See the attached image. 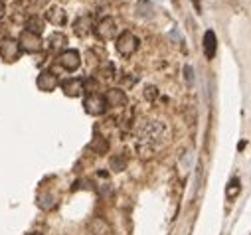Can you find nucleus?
Listing matches in <instances>:
<instances>
[{"mask_svg":"<svg viewBox=\"0 0 251 235\" xmlns=\"http://www.w3.org/2000/svg\"><path fill=\"white\" fill-rule=\"evenodd\" d=\"M4 14H6V6H4L2 0H0V18H4Z\"/></svg>","mask_w":251,"mask_h":235,"instance_id":"22","label":"nucleus"},{"mask_svg":"<svg viewBox=\"0 0 251 235\" xmlns=\"http://www.w3.org/2000/svg\"><path fill=\"white\" fill-rule=\"evenodd\" d=\"M89 150H93L95 154H107L109 152V141L105 137H95L89 142Z\"/></svg>","mask_w":251,"mask_h":235,"instance_id":"16","label":"nucleus"},{"mask_svg":"<svg viewBox=\"0 0 251 235\" xmlns=\"http://www.w3.org/2000/svg\"><path fill=\"white\" fill-rule=\"evenodd\" d=\"M93 30V22H91V18L89 16H79L75 22H74V32L79 36V38H83V36H89V32Z\"/></svg>","mask_w":251,"mask_h":235,"instance_id":"13","label":"nucleus"},{"mask_svg":"<svg viewBox=\"0 0 251 235\" xmlns=\"http://www.w3.org/2000/svg\"><path fill=\"white\" fill-rule=\"evenodd\" d=\"M87 229H89L91 235H109V225H107V221L101 219V217L91 219L89 225H87Z\"/></svg>","mask_w":251,"mask_h":235,"instance_id":"15","label":"nucleus"},{"mask_svg":"<svg viewBox=\"0 0 251 235\" xmlns=\"http://www.w3.org/2000/svg\"><path fill=\"white\" fill-rule=\"evenodd\" d=\"M237 192H239V182H237V178H233L231 182H229V186H227V198L231 200V198H235L237 196Z\"/></svg>","mask_w":251,"mask_h":235,"instance_id":"20","label":"nucleus"},{"mask_svg":"<svg viewBox=\"0 0 251 235\" xmlns=\"http://www.w3.org/2000/svg\"><path fill=\"white\" fill-rule=\"evenodd\" d=\"M36 85H38L40 91L50 93V91H53V89L59 85V79H57V75H55L53 71H42V73L38 75V79H36Z\"/></svg>","mask_w":251,"mask_h":235,"instance_id":"9","label":"nucleus"},{"mask_svg":"<svg viewBox=\"0 0 251 235\" xmlns=\"http://www.w3.org/2000/svg\"><path fill=\"white\" fill-rule=\"evenodd\" d=\"M216 47H218V42H216V34L212 32V30H208L206 34H204V53H206V57H212L216 55Z\"/></svg>","mask_w":251,"mask_h":235,"instance_id":"14","label":"nucleus"},{"mask_svg":"<svg viewBox=\"0 0 251 235\" xmlns=\"http://www.w3.org/2000/svg\"><path fill=\"white\" fill-rule=\"evenodd\" d=\"M20 55V44L18 40H12V38H2L0 40V57L6 62H14L18 60Z\"/></svg>","mask_w":251,"mask_h":235,"instance_id":"4","label":"nucleus"},{"mask_svg":"<svg viewBox=\"0 0 251 235\" xmlns=\"http://www.w3.org/2000/svg\"><path fill=\"white\" fill-rule=\"evenodd\" d=\"M30 235H42V233H38V231H36V233H30Z\"/></svg>","mask_w":251,"mask_h":235,"instance_id":"24","label":"nucleus"},{"mask_svg":"<svg viewBox=\"0 0 251 235\" xmlns=\"http://www.w3.org/2000/svg\"><path fill=\"white\" fill-rule=\"evenodd\" d=\"M59 66L68 70V71H75L79 66H81V55L77 49H64V51H59Z\"/></svg>","mask_w":251,"mask_h":235,"instance_id":"5","label":"nucleus"},{"mask_svg":"<svg viewBox=\"0 0 251 235\" xmlns=\"http://www.w3.org/2000/svg\"><path fill=\"white\" fill-rule=\"evenodd\" d=\"M105 99H107V105L111 107H125L127 105V93L123 89H109L105 93Z\"/></svg>","mask_w":251,"mask_h":235,"instance_id":"11","label":"nucleus"},{"mask_svg":"<svg viewBox=\"0 0 251 235\" xmlns=\"http://www.w3.org/2000/svg\"><path fill=\"white\" fill-rule=\"evenodd\" d=\"M194 4H196V8H200V4H198V0H194Z\"/></svg>","mask_w":251,"mask_h":235,"instance_id":"23","label":"nucleus"},{"mask_svg":"<svg viewBox=\"0 0 251 235\" xmlns=\"http://www.w3.org/2000/svg\"><path fill=\"white\" fill-rule=\"evenodd\" d=\"M36 206H38L42 212H51V210L57 206V200H55V196H53L51 192H42V194H38V198H36Z\"/></svg>","mask_w":251,"mask_h":235,"instance_id":"12","label":"nucleus"},{"mask_svg":"<svg viewBox=\"0 0 251 235\" xmlns=\"http://www.w3.org/2000/svg\"><path fill=\"white\" fill-rule=\"evenodd\" d=\"M83 107H85V111L89 115L99 117V115H103L107 111L109 105H107L105 95H101V93H87L85 99H83Z\"/></svg>","mask_w":251,"mask_h":235,"instance_id":"3","label":"nucleus"},{"mask_svg":"<svg viewBox=\"0 0 251 235\" xmlns=\"http://www.w3.org/2000/svg\"><path fill=\"white\" fill-rule=\"evenodd\" d=\"M26 32H32V34L40 36V34L44 32V20L38 18V16H30V18L26 20Z\"/></svg>","mask_w":251,"mask_h":235,"instance_id":"17","label":"nucleus"},{"mask_svg":"<svg viewBox=\"0 0 251 235\" xmlns=\"http://www.w3.org/2000/svg\"><path fill=\"white\" fill-rule=\"evenodd\" d=\"M156 93H158L156 87H147V89H145V97H147V99H154Z\"/></svg>","mask_w":251,"mask_h":235,"instance_id":"21","label":"nucleus"},{"mask_svg":"<svg viewBox=\"0 0 251 235\" xmlns=\"http://www.w3.org/2000/svg\"><path fill=\"white\" fill-rule=\"evenodd\" d=\"M115 47H117V51H119L121 55L129 57V55H133V53L139 49V38H137L133 32L125 30V32H121V34L117 36Z\"/></svg>","mask_w":251,"mask_h":235,"instance_id":"2","label":"nucleus"},{"mask_svg":"<svg viewBox=\"0 0 251 235\" xmlns=\"http://www.w3.org/2000/svg\"><path fill=\"white\" fill-rule=\"evenodd\" d=\"M46 20L51 22L53 26H66L68 24V12L61 6H50L46 10Z\"/></svg>","mask_w":251,"mask_h":235,"instance_id":"10","label":"nucleus"},{"mask_svg":"<svg viewBox=\"0 0 251 235\" xmlns=\"http://www.w3.org/2000/svg\"><path fill=\"white\" fill-rule=\"evenodd\" d=\"M168 139V129L162 121L158 119H149L145 121L139 131H137V139H135V146H137V152L143 160H149L152 158L166 142Z\"/></svg>","mask_w":251,"mask_h":235,"instance_id":"1","label":"nucleus"},{"mask_svg":"<svg viewBox=\"0 0 251 235\" xmlns=\"http://www.w3.org/2000/svg\"><path fill=\"white\" fill-rule=\"evenodd\" d=\"M125 168H127V158H125L123 154H117L111 158V170L113 172H123Z\"/></svg>","mask_w":251,"mask_h":235,"instance_id":"19","label":"nucleus"},{"mask_svg":"<svg viewBox=\"0 0 251 235\" xmlns=\"http://www.w3.org/2000/svg\"><path fill=\"white\" fill-rule=\"evenodd\" d=\"M95 32H97V36L101 40H113L117 36V22H115V18L113 16H105L103 20H99Z\"/></svg>","mask_w":251,"mask_h":235,"instance_id":"6","label":"nucleus"},{"mask_svg":"<svg viewBox=\"0 0 251 235\" xmlns=\"http://www.w3.org/2000/svg\"><path fill=\"white\" fill-rule=\"evenodd\" d=\"M64 46H66V36L64 34H59V32H55V34H51V38H50V47L51 49H61L64 51Z\"/></svg>","mask_w":251,"mask_h":235,"instance_id":"18","label":"nucleus"},{"mask_svg":"<svg viewBox=\"0 0 251 235\" xmlns=\"http://www.w3.org/2000/svg\"><path fill=\"white\" fill-rule=\"evenodd\" d=\"M18 44H20V49H24V51H30V53H34V51H40L42 49V38L40 36H36V34H32V32H22L20 34V40H18Z\"/></svg>","mask_w":251,"mask_h":235,"instance_id":"7","label":"nucleus"},{"mask_svg":"<svg viewBox=\"0 0 251 235\" xmlns=\"http://www.w3.org/2000/svg\"><path fill=\"white\" fill-rule=\"evenodd\" d=\"M61 89L68 97H79L85 91V81L81 77H70L66 81H61Z\"/></svg>","mask_w":251,"mask_h":235,"instance_id":"8","label":"nucleus"}]
</instances>
